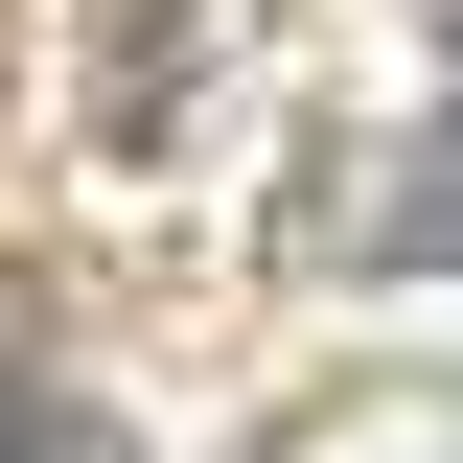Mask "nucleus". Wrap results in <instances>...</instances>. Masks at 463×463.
Masks as SVG:
<instances>
[{"label": "nucleus", "mask_w": 463, "mask_h": 463, "mask_svg": "<svg viewBox=\"0 0 463 463\" xmlns=\"http://www.w3.org/2000/svg\"><path fill=\"white\" fill-rule=\"evenodd\" d=\"M209 24H232V0H116V139H163V70L209 47Z\"/></svg>", "instance_id": "nucleus-1"}, {"label": "nucleus", "mask_w": 463, "mask_h": 463, "mask_svg": "<svg viewBox=\"0 0 463 463\" xmlns=\"http://www.w3.org/2000/svg\"><path fill=\"white\" fill-rule=\"evenodd\" d=\"M417 232H440V255H463V93L417 116Z\"/></svg>", "instance_id": "nucleus-2"}, {"label": "nucleus", "mask_w": 463, "mask_h": 463, "mask_svg": "<svg viewBox=\"0 0 463 463\" xmlns=\"http://www.w3.org/2000/svg\"><path fill=\"white\" fill-rule=\"evenodd\" d=\"M0 463H47V394H0Z\"/></svg>", "instance_id": "nucleus-3"}]
</instances>
